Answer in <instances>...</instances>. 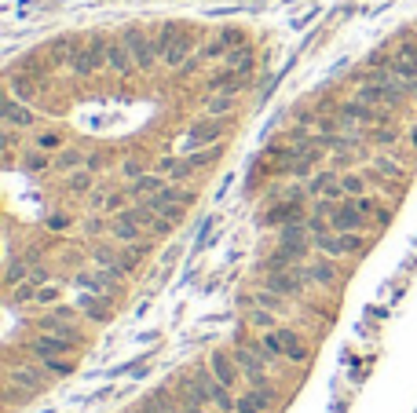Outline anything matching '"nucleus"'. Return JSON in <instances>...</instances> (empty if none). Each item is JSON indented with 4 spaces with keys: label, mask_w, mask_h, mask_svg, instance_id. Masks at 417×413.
Returning a JSON list of instances; mask_svg holds the SVG:
<instances>
[{
    "label": "nucleus",
    "mask_w": 417,
    "mask_h": 413,
    "mask_svg": "<svg viewBox=\"0 0 417 413\" xmlns=\"http://www.w3.org/2000/svg\"><path fill=\"white\" fill-rule=\"evenodd\" d=\"M48 223H52V231H66V227H70V216H62V212H59V216H52Z\"/></svg>",
    "instance_id": "c9c22d12"
},
{
    "label": "nucleus",
    "mask_w": 417,
    "mask_h": 413,
    "mask_svg": "<svg viewBox=\"0 0 417 413\" xmlns=\"http://www.w3.org/2000/svg\"><path fill=\"white\" fill-rule=\"evenodd\" d=\"M40 369L52 377H70L74 373V359L70 355H52V359H40Z\"/></svg>",
    "instance_id": "c85d7f7f"
},
{
    "label": "nucleus",
    "mask_w": 417,
    "mask_h": 413,
    "mask_svg": "<svg viewBox=\"0 0 417 413\" xmlns=\"http://www.w3.org/2000/svg\"><path fill=\"white\" fill-rule=\"evenodd\" d=\"M231 110H234V92H205L202 114H209V117H227Z\"/></svg>",
    "instance_id": "b1692460"
},
{
    "label": "nucleus",
    "mask_w": 417,
    "mask_h": 413,
    "mask_svg": "<svg viewBox=\"0 0 417 413\" xmlns=\"http://www.w3.org/2000/svg\"><path fill=\"white\" fill-rule=\"evenodd\" d=\"M307 212H304V202H275L268 212H263V227H285V223H304Z\"/></svg>",
    "instance_id": "4468645a"
},
{
    "label": "nucleus",
    "mask_w": 417,
    "mask_h": 413,
    "mask_svg": "<svg viewBox=\"0 0 417 413\" xmlns=\"http://www.w3.org/2000/svg\"><path fill=\"white\" fill-rule=\"evenodd\" d=\"M48 165H52V154H44V150H37V146L26 154V168L30 172H40V168H48Z\"/></svg>",
    "instance_id": "473e14b6"
},
{
    "label": "nucleus",
    "mask_w": 417,
    "mask_h": 413,
    "mask_svg": "<svg viewBox=\"0 0 417 413\" xmlns=\"http://www.w3.org/2000/svg\"><path fill=\"white\" fill-rule=\"evenodd\" d=\"M224 136H227V117H209V114H202V117H194V121H190L187 136H183V146H180V154L216 146Z\"/></svg>",
    "instance_id": "0eeeda50"
},
{
    "label": "nucleus",
    "mask_w": 417,
    "mask_h": 413,
    "mask_svg": "<svg viewBox=\"0 0 417 413\" xmlns=\"http://www.w3.org/2000/svg\"><path fill=\"white\" fill-rule=\"evenodd\" d=\"M260 286L271 289V293H278V296H285V300H293V303H304L307 293H312V281L304 278V267H300V264H297V267H285V271L263 274Z\"/></svg>",
    "instance_id": "423d86ee"
},
{
    "label": "nucleus",
    "mask_w": 417,
    "mask_h": 413,
    "mask_svg": "<svg viewBox=\"0 0 417 413\" xmlns=\"http://www.w3.org/2000/svg\"><path fill=\"white\" fill-rule=\"evenodd\" d=\"M26 300L37 303V308H55V303L62 300V281H59V286H55V281H44V286H30Z\"/></svg>",
    "instance_id": "a878e982"
},
{
    "label": "nucleus",
    "mask_w": 417,
    "mask_h": 413,
    "mask_svg": "<svg viewBox=\"0 0 417 413\" xmlns=\"http://www.w3.org/2000/svg\"><path fill=\"white\" fill-rule=\"evenodd\" d=\"M121 45L132 52V59H136V66L147 74V70H154L161 62V48H158V33H147L143 26H128V30H121Z\"/></svg>",
    "instance_id": "39448f33"
},
{
    "label": "nucleus",
    "mask_w": 417,
    "mask_h": 413,
    "mask_svg": "<svg viewBox=\"0 0 417 413\" xmlns=\"http://www.w3.org/2000/svg\"><path fill=\"white\" fill-rule=\"evenodd\" d=\"M406 146L417 154V121H410V128H406Z\"/></svg>",
    "instance_id": "f704fd0d"
},
{
    "label": "nucleus",
    "mask_w": 417,
    "mask_h": 413,
    "mask_svg": "<svg viewBox=\"0 0 417 413\" xmlns=\"http://www.w3.org/2000/svg\"><path fill=\"white\" fill-rule=\"evenodd\" d=\"M77 351H81V344L66 340V337H55V333H37V337L26 340V355H33L37 362H40V359H52V355H70V359H77Z\"/></svg>",
    "instance_id": "9d476101"
},
{
    "label": "nucleus",
    "mask_w": 417,
    "mask_h": 413,
    "mask_svg": "<svg viewBox=\"0 0 417 413\" xmlns=\"http://www.w3.org/2000/svg\"><path fill=\"white\" fill-rule=\"evenodd\" d=\"M143 172H147V165H143L139 158H125V161H121V176H125V180H139Z\"/></svg>",
    "instance_id": "72a5a7b5"
},
{
    "label": "nucleus",
    "mask_w": 417,
    "mask_h": 413,
    "mask_svg": "<svg viewBox=\"0 0 417 413\" xmlns=\"http://www.w3.org/2000/svg\"><path fill=\"white\" fill-rule=\"evenodd\" d=\"M33 325H37V333H55V337H66L74 344L84 340V325H81V311L77 308H62V303H55V308H48Z\"/></svg>",
    "instance_id": "7ed1b4c3"
},
{
    "label": "nucleus",
    "mask_w": 417,
    "mask_h": 413,
    "mask_svg": "<svg viewBox=\"0 0 417 413\" xmlns=\"http://www.w3.org/2000/svg\"><path fill=\"white\" fill-rule=\"evenodd\" d=\"M158 172L165 180H172V183H187L190 176H194V168H190V161L180 154V158H172V154H165L161 161H158Z\"/></svg>",
    "instance_id": "412c9836"
},
{
    "label": "nucleus",
    "mask_w": 417,
    "mask_h": 413,
    "mask_svg": "<svg viewBox=\"0 0 417 413\" xmlns=\"http://www.w3.org/2000/svg\"><path fill=\"white\" fill-rule=\"evenodd\" d=\"M205 366L216 373V380H224L227 388H241V384H246V377H241V366H238V359H234L231 347H212Z\"/></svg>",
    "instance_id": "f8f14e48"
},
{
    "label": "nucleus",
    "mask_w": 417,
    "mask_h": 413,
    "mask_svg": "<svg viewBox=\"0 0 417 413\" xmlns=\"http://www.w3.org/2000/svg\"><path fill=\"white\" fill-rule=\"evenodd\" d=\"M300 267H304V278L312 281V289H337V286H341V278H344L341 260L326 256V252H319V256H307Z\"/></svg>",
    "instance_id": "1a4fd4ad"
},
{
    "label": "nucleus",
    "mask_w": 417,
    "mask_h": 413,
    "mask_svg": "<svg viewBox=\"0 0 417 413\" xmlns=\"http://www.w3.org/2000/svg\"><path fill=\"white\" fill-rule=\"evenodd\" d=\"M30 143H33L37 150H44V154H55V150H62V146H66L59 132H37Z\"/></svg>",
    "instance_id": "c756f323"
},
{
    "label": "nucleus",
    "mask_w": 417,
    "mask_h": 413,
    "mask_svg": "<svg viewBox=\"0 0 417 413\" xmlns=\"http://www.w3.org/2000/svg\"><path fill=\"white\" fill-rule=\"evenodd\" d=\"M106 66L114 70L118 77H132V74L139 70V66H136V59H132V52H128V48L121 45L118 37L110 40V48H106Z\"/></svg>",
    "instance_id": "f3484780"
},
{
    "label": "nucleus",
    "mask_w": 417,
    "mask_h": 413,
    "mask_svg": "<svg viewBox=\"0 0 417 413\" xmlns=\"http://www.w3.org/2000/svg\"><path fill=\"white\" fill-rule=\"evenodd\" d=\"M4 124L15 128V132H33V128L40 124V117L30 110V103H22V99H11L8 95V106H4Z\"/></svg>",
    "instance_id": "dca6fc26"
},
{
    "label": "nucleus",
    "mask_w": 417,
    "mask_h": 413,
    "mask_svg": "<svg viewBox=\"0 0 417 413\" xmlns=\"http://www.w3.org/2000/svg\"><path fill=\"white\" fill-rule=\"evenodd\" d=\"M275 340H278V347H282V355L293 362V369H304V366H312V344H307V337H304V330L300 325H290V322H278L275 325Z\"/></svg>",
    "instance_id": "6e6552de"
},
{
    "label": "nucleus",
    "mask_w": 417,
    "mask_h": 413,
    "mask_svg": "<svg viewBox=\"0 0 417 413\" xmlns=\"http://www.w3.org/2000/svg\"><path fill=\"white\" fill-rule=\"evenodd\" d=\"M165 176H161V172H143V176L139 180H132V187H128V194H132V198H147V194H158V190H165Z\"/></svg>",
    "instance_id": "bb28decb"
},
{
    "label": "nucleus",
    "mask_w": 417,
    "mask_h": 413,
    "mask_svg": "<svg viewBox=\"0 0 417 413\" xmlns=\"http://www.w3.org/2000/svg\"><path fill=\"white\" fill-rule=\"evenodd\" d=\"M312 242H315V252H326V256H333V260H348V256H362L370 249V234L326 227V231L312 234Z\"/></svg>",
    "instance_id": "f03ea898"
},
{
    "label": "nucleus",
    "mask_w": 417,
    "mask_h": 413,
    "mask_svg": "<svg viewBox=\"0 0 417 413\" xmlns=\"http://www.w3.org/2000/svg\"><path fill=\"white\" fill-rule=\"evenodd\" d=\"M224 66H231V70H238V74L253 77V70H256V55H253V48L238 45V48H231V52L224 55Z\"/></svg>",
    "instance_id": "393cba45"
},
{
    "label": "nucleus",
    "mask_w": 417,
    "mask_h": 413,
    "mask_svg": "<svg viewBox=\"0 0 417 413\" xmlns=\"http://www.w3.org/2000/svg\"><path fill=\"white\" fill-rule=\"evenodd\" d=\"M403 139H406V132H399V128H395V121L373 124L370 132H366V143H370V146H381V150H395Z\"/></svg>",
    "instance_id": "a211bd4d"
},
{
    "label": "nucleus",
    "mask_w": 417,
    "mask_h": 413,
    "mask_svg": "<svg viewBox=\"0 0 417 413\" xmlns=\"http://www.w3.org/2000/svg\"><path fill=\"white\" fill-rule=\"evenodd\" d=\"M110 40L114 37H103V33H92V37H84L81 40V48L74 52L70 59V74L74 77H92L106 66V48H110Z\"/></svg>",
    "instance_id": "20e7f679"
},
{
    "label": "nucleus",
    "mask_w": 417,
    "mask_h": 413,
    "mask_svg": "<svg viewBox=\"0 0 417 413\" xmlns=\"http://www.w3.org/2000/svg\"><path fill=\"white\" fill-rule=\"evenodd\" d=\"M88 161H92V154H84V150L77 146H62L52 154V168L59 172H77V168H88Z\"/></svg>",
    "instance_id": "aec40b11"
},
{
    "label": "nucleus",
    "mask_w": 417,
    "mask_h": 413,
    "mask_svg": "<svg viewBox=\"0 0 417 413\" xmlns=\"http://www.w3.org/2000/svg\"><path fill=\"white\" fill-rule=\"evenodd\" d=\"M271 409V402L268 399H263L260 395V391H241V395H238V402H234V413H268Z\"/></svg>",
    "instance_id": "cd10ccee"
},
{
    "label": "nucleus",
    "mask_w": 417,
    "mask_h": 413,
    "mask_svg": "<svg viewBox=\"0 0 417 413\" xmlns=\"http://www.w3.org/2000/svg\"><path fill=\"white\" fill-rule=\"evenodd\" d=\"M341 187H344V198H362V194L373 190V180H370V172H341Z\"/></svg>",
    "instance_id": "5701e85b"
},
{
    "label": "nucleus",
    "mask_w": 417,
    "mask_h": 413,
    "mask_svg": "<svg viewBox=\"0 0 417 413\" xmlns=\"http://www.w3.org/2000/svg\"><path fill=\"white\" fill-rule=\"evenodd\" d=\"M110 238H114L118 245H136V242H143V227L132 220V212L128 209H118V216L110 220Z\"/></svg>",
    "instance_id": "2eb2a0df"
},
{
    "label": "nucleus",
    "mask_w": 417,
    "mask_h": 413,
    "mask_svg": "<svg viewBox=\"0 0 417 413\" xmlns=\"http://www.w3.org/2000/svg\"><path fill=\"white\" fill-rule=\"evenodd\" d=\"M392 74H399L403 81H417V33H403L392 48Z\"/></svg>",
    "instance_id": "9b49d317"
},
{
    "label": "nucleus",
    "mask_w": 417,
    "mask_h": 413,
    "mask_svg": "<svg viewBox=\"0 0 417 413\" xmlns=\"http://www.w3.org/2000/svg\"><path fill=\"white\" fill-rule=\"evenodd\" d=\"M202 45V37H198V30L190 26H176V23H165L158 30V48H161V66L168 70H180L183 62L194 55V48Z\"/></svg>",
    "instance_id": "f257e3e1"
},
{
    "label": "nucleus",
    "mask_w": 417,
    "mask_h": 413,
    "mask_svg": "<svg viewBox=\"0 0 417 413\" xmlns=\"http://www.w3.org/2000/svg\"><path fill=\"white\" fill-rule=\"evenodd\" d=\"M304 187H307V198H312V202H319V198L341 202V198H344V187H341V172H337V168H319Z\"/></svg>",
    "instance_id": "ddd939ff"
},
{
    "label": "nucleus",
    "mask_w": 417,
    "mask_h": 413,
    "mask_svg": "<svg viewBox=\"0 0 417 413\" xmlns=\"http://www.w3.org/2000/svg\"><path fill=\"white\" fill-rule=\"evenodd\" d=\"M216 154H219V150H190V154H183V158L190 161L194 172H202V168H209L216 161Z\"/></svg>",
    "instance_id": "7c9ffc66"
},
{
    "label": "nucleus",
    "mask_w": 417,
    "mask_h": 413,
    "mask_svg": "<svg viewBox=\"0 0 417 413\" xmlns=\"http://www.w3.org/2000/svg\"><path fill=\"white\" fill-rule=\"evenodd\" d=\"M88 187H92V176H88V168H77L66 176V190H74V194H84Z\"/></svg>",
    "instance_id": "2f4dec72"
},
{
    "label": "nucleus",
    "mask_w": 417,
    "mask_h": 413,
    "mask_svg": "<svg viewBox=\"0 0 417 413\" xmlns=\"http://www.w3.org/2000/svg\"><path fill=\"white\" fill-rule=\"evenodd\" d=\"M110 303H114V296H110V293H81L77 296V311L103 322V318H110Z\"/></svg>",
    "instance_id": "6ab92c4d"
},
{
    "label": "nucleus",
    "mask_w": 417,
    "mask_h": 413,
    "mask_svg": "<svg viewBox=\"0 0 417 413\" xmlns=\"http://www.w3.org/2000/svg\"><path fill=\"white\" fill-rule=\"evenodd\" d=\"M241 325H249L253 333H268L278 325V315L268 311V308H260V303H253V308H246V315H241Z\"/></svg>",
    "instance_id": "4be33fe9"
}]
</instances>
